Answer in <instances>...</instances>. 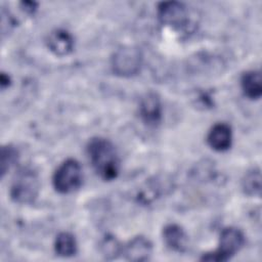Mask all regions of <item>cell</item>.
I'll use <instances>...</instances> for the list:
<instances>
[{"instance_id": "7a4b0ae2", "label": "cell", "mask_w": 262, "mask_h": 262, "mask_svg": "<svg viewBox=\"0 0 262 262\" xmlns=\"http://www.w3.org/2000/svg\"><path fill=\"white\" fill-rule=\"evenodd\" d=\"M40 190L38 173L29 167L19 169L12 179L10 196L17 204H32L35 202Z\"/></svg>"}, {"instance_id": "e0dca14e", "label": "cell", "mask_w": 262, "mask_h": 262, "mask_svg": "<svg viewBox=\"0 0 262 262\" xmlns=\"http://www.w3.org/2000/svg\"><path fill=\"white\" fill-rule=\"evenodd\" d=\"M20 5H21V9H23L26 13H29V14L34 13V11H35L36 8H37V3L31 2V1H24V2H20Z\"/></svg>"}, {"instance_id": "5b68a950", "label": "cell", "mask_w": 262, "mask_h": 262, "mask_svg": "<svg viewBox=\"0 0 262 262\" xmlns=\"http://www.w3.org/2000/svg\"><path fill=\"white\" fill-rule=\"evenodd\" d=\"M142 64V53L134 46H124L117 49L112 58L113 72L120 77H132L139 73Z\"/></svg>"}, {"instance_id": "2e32d148", "label": "cell", "mask_w": 262, "mask_h": 262, "mask_svg": "<svg viewBox=\"0 0 262 262\" xmlns=\"http://www.w3.org/2000/svg\"><path fill=\"white\" fill-rule=\"evenodd\" d=\"M123 246L112 235L105 236L100 243V251L104 258L115 259L122 254Z\"/></svg>"}, {"instance_id": "277c9868", "label": "cell", "mask_w": 262, "mask_h": 262, "mask_svg": "<svg viewBox=\"0 0 262 262\" xmlns=\"http://www.w3.org/2000/svg\"><path fill=\"white\" fill-rule=\"evenodd\" d=\"M83 180L81 165L75 159H68L55 170L52 184L59 193H71L77 190Z\"/></svg>"}, {"instance_id": "8992f818", "label": "cell", "mask_w": 262, "mask_h": 262, "mask_svg": "<svg viewBox=\"0 0 262 262\" xmlns=\"http://www.w3.org/2000/svg\"><path fill=\"white\" fill-rule=\"evenodd\" d=\"M158 16L163 25L183 29L188 21V11L184 4L176 1L162 2L158 6Z\"/></svg>"}, {"instance_id": "9c48e42d", "label": "cell", "mask_w": 262, "mask_h": 262, "mask_svg": "<svg viewBox=\"0 0 262 262\" xmlns=\"http://www.w3.org/2000/svg\"><path fill=\"white\" fill-rule=\"evenodd\" d=\"M152 253V245L148 238L137 235L122 248V255L129 261H146Z\"/></svg>"}, {"instance_id": "5bb4252c", "label": "cell", "mask_w": 262, "mask_h": 262, "mask_svg": "<svg viewBox=\"0 0 262 262\" xmlns=\"http://www.w3.org/2000/svg\"><path fill=\"white\" fill-rule=\"evenodd\" d=\"M242 189L245 194L259 196L261 192V172L259 168L248 171L242 180Z\"/></svg>"}, {"instance_id": "3957f363", "label": "cell", "mask_w": 262, "mask_h": 262, "mask_svg": "<svg viewBox=\"0 0 262 262\" xmlns=\"http://www.w3.org/2000/svg\"><path fill=\"white\" fill-rule=\"evenodd\" d=\"M245 235L235 227H226L222 229L219 237L218 248L206 253L202 256L201 260L204 261H227L233 257L244 246Z\"/></svg>"}, {"instance_id": "6da1fadb", "label": "cell", "mask_w": 262, "mask_h": 262, "mask_svg": "<svg viewBox=\"0 0 262 262\" xmlns=\"http://www.w3.org/2000/svg\"><path fill=\"white\" fill-rule=\"evenodd\" d=\"M89 161L96 174L110 181L119 175L120 159L115 145L106 138L93 137L86 147Z\"/></svg>"}, {"instance_id": "9a60e30c", "label": "cell", "mask_w": 262, "mask_h": 262, "mask_svg": "<svg viewBox=\"0 0 262 262\" xmlns=\"http://www.w3.org/2000/svg\"><path fill=\"white\" fill-rule=\"evenodd\" d=\"M18 160V151L12 145H4L1 148V175L2 177L5 173L15 165Z\"/></svg>"}, {"instance_id": "8fae6325", "label": "cell", "mask_w": 262, "mask_h": 262, "mask_svg": "<svg viewBox=\"0 0 262 262\" xmlns=\"http://www.w3.org/2000/svg\"><path fill=\"white\" fill-rule=\"evenodd\" d=\"M163 239L166 246L176 252L182 253L187 249L188 236L178 224H168L163 228Z\"/></svg>"}, {"instance_id": "4fadbf2b", "label": "cell", "mask_w": 262, "mask_h": 262, "mask_svg": "<svg viewBox=\"0 0 262 262\" xmlns=\"http://www.w3.org/2000/svg\"><path fill=\"white\" fill-rule=\"evenodd\" d=\"M54 251L58 256L72 257L77 253V242L70 232H60L54 242Z\"/></svg>"}, {"instance_id": "52a82bcc", "label": "cell", "mask_w": 262, "mask_h": 262, "mask_svg": "<svg viewBox=\"0 0 262 262\" xmlns=\"http://www.w3.org/2000/svg\"><path fill=\"white\" fill-rule=\"evenodd\" d=\"M139 115L147 126L155 127L162 119V104L160 96L156 92L145 93L139 102Z\"/></svg>"}, {"instance_id": "ac0fdd59", "label": "cell", "mask_w": 262, "mask_h": 262, "mask_svg": "<svg viewBox=\"0 0 262 262\" xmlns=\"http://www.w3.org/2000/svg\"><path fill=\"white\" fill-rule=\"evenodd\" d=\"M0 84H1L2 89H5L6 87H8L11 84L10 77L8 75H6L5 73H2L1 77H0Z\"/></svg>"}, {"instance_id": "ba28073f", "label": "cell", "mask_w": 262, "mask_h": 262, "mask_svg": "<svg viewBox=\"0 0 262 262\" xmlns=\"http://www.w3.org/2000/svg\"><path fill=\"white\" fill-rule=\"evenodd\" d=\"M46 44L53 54L57 56H66L73 51L75 41L70 32L63 29H56L48 34Z\"/></svg>"}, {"instance_id": "7c38bea8", "label": "cell", "mask_w": 262, "mask_h": 262, "mask_svg": "<svg viewBox=\"0 0 262 262\" xmlns=\"http://www.w3.org/2000/svg\"><path fill=\"white\" fill-rule=\"evenodd\" d=\"M241 86L244 94L250 99H259L262 95V78L259 71H248L243 74Z\"/></svg>"}, {"instance_id": "30bf717a", "label": "cell", "mask_w": 262, "mask_h": 262, "mask_svg": "<svg viewBox=\"0 0 262 262\" xmlns=\"http://www.w3.org/2000/svg\"><path fill=\"white\" fill-rule=\"evenodd\" d=\"M207 142L211 148L217 151H225L231 146L232 130L226 123H217L209 131Z\"/></svg>"}]
</instances>
